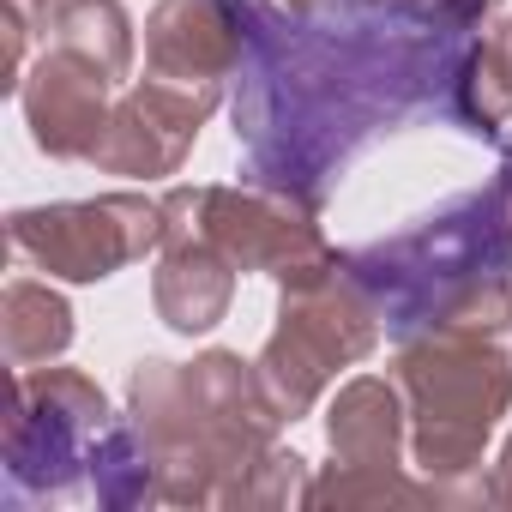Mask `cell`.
Listing matches in <instances>:
<instances>
[{
	"label": "cell",
	"instance_id": "obj_5",
	"mask_svg": "<svg viewBox=\"0 0 512 512\" xmlns=\"http://www.w3.org/2000/svg\"><path fill=\"white\" fill-rule=\"evenodd\" d=\"M187 235H205L235 272H266L278 284H308L344 260L320 235V205L260 175H247L241 187H211V181L169 187L163 241H187Z\"/></svg>",
	"mask_w": 512,
	"mask_h": 512
},
{
	"label": "cell",
	"instance_id": "obj_21",
	"mask_svg": "<svg viewBox=\"0 0 512 512\" xmlns=\"http://www.w3.org/2000/svg\"><path fill=\"white\" fill-rule=\"evenodd\" d=\"M13 7L37 25V37H49V25H55V13H61V0H13Z\"/></svg>",
	"mask_w": 512,
	"mask_h": 512
},
{
	"label": "cell",
	"instance_id": "obj_22",
	"mask_svg": "<svg viewBox=\"0 0 512 512\" xmlns=\"http://www.w3.org/2000/svg\"><path fill=\"white\" fill-rule=\"evenodd\" d=\"M290 7H302V13H320V7H362V0H290Z\"/></svg>",
	"mask_w": 512,
	"mask_h": 512
},
{
	"label": "cell",
	"instance_id": "obj_1",
	"mask_svg": "<svg viewBox=\"0 0 512 512\" xmlns=\"http://www.w3.org/2000/svg\"><path fill=\"white\" fill-rule=\"evenodd\" d=\"M241 25L235 61V139L253 157V175L302 199H326L332 175L380 133H398L410 115L452 103V79L470 25L440 13L392 7H272L229 0Z\"/></svg>",
	"mask_w": 512,
	"mask_h": 512
},
{
	"label": "cell",
	"instance_id": "obj_3",
	"mask_svg": "<svg viewBox=\"0 0 512 512\" xmlns=\"http://www.w3.org/2000/svg\"><path fill=\"white\" fill-rule=\"evenodd\" d=\"M127 422L157 458L163 506H223L284 428L260 368L235 350H205L193 362L145 356L127 374Z\"/></svg>",
	"mask_w": 512,
	"mask_h": 512
},
{
	"label": "cell",
	"instance_id": "obj_2",
	"mask_svg": "<svg viewBox=\"0 0 512 512\" xmlns=\"http://www.w3.org/2000/svg\"><path fill=\"white\" fill-rule=\"evenodd\" d=\"M356 284L374 296L386 332H488L512 326V205L506 181H488L404 235L344 253Z\"/></svg>",
	"mask_w": 512,
	"mask_h": 512
},
{
	"label": "cell",
	"instance_id": "obj_10",
	"mask_svg": "<svg viewBox=\"0 0 512 512\" xmlns=\"http://www.w3.org/2000/svg\"><path fill=\"white\" fill-rule=\"evenodd\" d=\"M109 91H115V79L103 67H91L85 55L49 43L37 55V67L25 73V85H19L25 127H31L37 151L61 157V163H73V157L85 163L91 145H97V133H103V121H109V109H115Z\"/></svg>",
	"mask_w": 512,
	"mask_h": 512
},
{
	"label": "cell",
	"instance_id": "obj_6",
	"mask_svg": "<svg viewBox=\"0 0 512 512\" xmlns=\"http://www.w3.org/2000/svg\"><path fill=\"white\" fill-rule=\"evenodd\" d=\"M380 332H386V320L344 260L308 284H278V332L253 356L278 416L284 422L308 416L344 368L374 356Z\"/></svg>",
	"mask_w": 512,
	"mask_h": 512
},
{
	"label": "cell",
	"instance_id": "obj_19",
	"mask_svg": "<svg viewBox=\"0 0 512 512\" xmlns=\"http://www.w3.org/2000/svg\"><path fill=\"white\" fill-rule=\"evenodd\" d=\"M302 494H308V458H302V452H290V446H272L260 464H253V470L229 488V500H223V506H235V512L302 506Z\"/></svg>",
	"mask_w": 512,
	"mask_h": 512
},
{
	"label": "cell",
	"instance_id": "obj_12",
	"mask_svg": "<svg viewBox=\"0 0 512 512\" xmlns=\"http://www.w3.org/2000/svg\"><path fill=\"white\" fill-rule=\"evenodd\" d=\"M326 446L344 464H368V470H404V446H410V404L398 380L380 374H356L338 386V398L326 404Z\"/></svg>",
	"mask_w": 512,
	"mask_h": 512
},
{
	"label": "cell",
	"instance_id": "obj_20",
	"mask_svg": "<svg viewBox=\"0 0 512 512\" xmlns=\"http://www.w3.org/2000/svg\"><path fill=\"white\" fill-rule=\"evenodd\" d=\"M482 500L488 506H512V434H506V446H500V458H494V470L482 482Z\"/></svg>",
	"mask_w": 512,
	"mask_h": 512
},
{
	"label": "cell",
	"instance_id": "obj_15",
	"mask_svg": "<svg viewBox=\"0 0 512 512\" xmlns=\"http://www.w3.org/2000/svg\"><path fill=\"white\" fill-rule=\"evenodd\" d=\"M0 344H7L13 368H43L55 356H67L73 344V308L55 284L37 278H13L0 290Z\"/></svg>",
	"mask_w": 512,
	"mask_h": 512
},
{
	"label": "cell",
	"instance_id": "obj_9",
	"mask_svg": "<svg viewBox=\"0 0 512 512\" xmlns=\"http://www.w3.org/2000/svg\"><path fill=\"white\" fill-rule=\"evenodd\" d=\"M217 103H223V85H187V79L145 73L115 97L85 163L97 175H127V181L175 175L193 157L199 127L217 115Z\"/></svg>",
	"mask_w": 512,
	"mask_h": 512
},
{
	"label": "cell",
	"instance_id": "obj_23",
	"mask_svg": "<svg viewBox=\"0 0 512 512\" xmlns=\"http://www.w3.org/2000/svg\"><path fill=\"white\" fill-rule=\"evenodd\" d=\"M500 181H506V205H512V169H506V175H500Z\"/></svg>",
	"mask_w": 512,
	"mask_h": 512
},
{
	"label": "cell",
	"instance_id": "obj_4",
	"mask_svg": "<svg viewBox=\"0 0 512 512\" xmlns=\"http://www.w3.org/2000/svg\"><path fill=\"white\" fill-rule=\"evenodd\" d=\"M398 386L410 404V458L434 482L482 470V446L512 410V356L488 332H416L398 338Z\"/></svg>",
	"mask_w": 512,
	"mask_h": 512
},
{
	"label": "cell",
	"instance_id": "obj_14",
	"mask_svg": "<svg viewBox=\"0 0 512 512\" xmlns=\"http://www.w3.org/2000/svg\"><path fill=\"white\" fill-rule=\"evenodd\" d=\"M452 115L482 139H494L512 121V13H494L482 37L464 49L452 79Z\"/></svg>",
	"mask_w": 512,
	"mask_h": 512
},
{
	"label": "cell",
	"instance_id": "obj_7",
	"mask_svg": "<svg viewBox=\"0 0 512 512\" xmlns=\"http://www.w3.org/2000/svg\"><path fill=\"white\" fill-rule=\"evenodd\" d=\"M115 428L109 398L79 368H19L7 410V494L13 500H61L91 476L97 440Z\"/></svg>",
	"mask_w": 512,
	"mask_h": 512
},
{
	"label": "cell",
	"instance_id": "obj_18",
	"mask_svg": "<svg viewBox=\"0 0 512 512\" xmlns=\"http://www.w3.org/2000/svg\"><path fill=\"white\" fill-rule=\"evenodd\" d=\"M91 482H97V500L109 512H133V506H157V458L151 446L139 440V428L121 416L103 440H97V458H91Z\"/></svg>",
	"mask_w": 512,
	"mask_h": 512
},
{
	"label": "cell",
	"instance_id": "obj_17",
	"mask_svg": "<svg viewBox=\"0 0 512 512\" xmlns=\"http://www.w3.org/2000/svg\"><path fill=\"white\" fill-rule=\"evenodd\" d=\"M49 43L85 55L115 85L133 73V19H127L121 0H61V13L49 25Z\"/></svg>",
	"mask_w": 512,
	"mask_h": 512
},
{
	"label": "cell",
	"instance_id": "obj_13",
	"mask_svg": "<svg viewBox=\"0 0 512 512\" xmlns=\"http://www.w3.org/2000/svg\"><path fill=\"white\" fill-rule=\"evenodd\" d=\"M235 302V266L205 241V235H187V241H163L157 253V272H151V308L169 332L181 338H205Z\"/></svg>",
	"mask_w": 512,
	"mask_h": 512
},
{
	"label": "cell",
	"instance_id": "obj_16",
	"mask_svg": "<svg viewBox=\"0 0 512 512\" xmlns=\"http://www.w3.org/2000/svg\"><path fill=\"white\" fill-rule=\"evenodd\" d=\"M464 500V488H446L434 476H404V470H368V464H344L332 458L320 476H308V494L302 506H320V512H344V506H452Z\"/></svg>",
	"mask_w": 512,
	"mask_h": 512
},
{
	"label": "cell",
	"instance_id": "obj_11",
	"mask_svg": "<svg viewBox=\"0 0 512 512\" xmlns=\"http://www.w3.org/2000/svg\"><path fill=\"white\" fill-rule=\"evenodd\" d=\"M241 61V25L229 0H157L145 19V73L223 85Z\"/></svg>",
	"mask_w": 512,
	"mask_h": 512
},
{
	"label": "cell",
	"instance_id": "obj_8",
	"mask_svg": "<svg viewBox=\"0 0 512 512\" xmlns=\"http://www.w3.org/2000/svg\"><path fill=\"white\" fill-rule=\"evenodd\" d=\"M7 241L25 266L61 284H103L121 266L163 247V199L145 193H97L61 205H25L7 217Z\"/></svg>",
	"mask_w": 512,
	"mask_h": 512
}]
</instances>
